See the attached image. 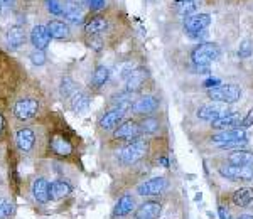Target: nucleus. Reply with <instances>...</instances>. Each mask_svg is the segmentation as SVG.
Returning a JSON list of instances; mask_svg holds the SVG:
<instances>
[{
    "label": "nucleus",
    "instance_id": "nucleus-1",
    "mask_svg": "<svg viewBox=\"0 0 253 219\" xmlns=\"http://www.w3.org/2000/svg\"><path fill=\"white\" fill-rule=\"evenodd\" d=\"M211 144L219 148H238L247 144V132L243 128L221 130L211 137Z\"/></svg>",
    "mask_w": 253,
    "mask_h": 219
},
{
    "label": "nucleus",
    "instance_id": "nucleus-2",
    "mask_svg": "<svg viewBox=\"0 0 253 219\" xmlns=\"http://www.w3.org/2000/svg\"><path fill=\"white\" fill-rule=\"evenodd\" d=\"M219 56H221V49L214 42H201L191 52V59H193L194 66L199 68H208L211 63L218 61Z\"/></svg>",
    "mask_w": 253,
    "mask_h": 219
},
{
    "label": "nucleus",
    "instance_id": "nucleus-3",
    "mask_svg": "<svg viewBox=\"0 0 253 219\" xmlns=\"http://www.w3.org/2000/svg\"><path fill=\"white\" fill-rule=\"evenodd\" d=\"M149 150V142L144 139H137L133 142H128L118 153V160L124 165H132L142 159Z\"/></svg>",
    "mask_w": 253,
    "mask_h": 219
},
{
    "label": "nucleus",
    "instance_id": "nucleus-4",
    "mask_svg": "<svg viewBox=\"0 0 253 219\" xmlns=\"http://www.w3.org/2000/svg\"><path fill=\"white\" fill-rule=\"evenodd\" d=\"M208 96H210V100L218 101V103L231 105L242 98V88L236 84H219L213 90H208Z\"/></svg>",
    "mask_w": 253,
    "mask_h": 219
},
{
    "label": "nucleus",
    "instance_id": "nucleus-5",
    "mask_svg": "<svg viewBox=\"0 0 253 219\" xmlns=\"http://www.w3.org/2000/svg\"><path fill=\"white\" fill-rule=\"evenodd\" d=\"M219 176L231 182H248L253 181V167L250 165H223L219 167Z\"/></svg>",
    "mask_w": 253,
    "mask_h": 219
},
{
    "label": "nucleus",
    "instance_id": "nucleus-6",
    "mask_svg": "<svg viewBox=\"0 0 253 219\" xmlns=\"http://www.w3.org/2000/svg\"><path fill=\"white\" fill-rule=\"evenodd\" d=\"M228 113H230L228 105L218 103V101H211V103H206V105H203L201 108H198V113H196V115H198L199 120L213 123V121L221 118L224 115H228Z\"/></svg>",
    "mask_w": 253,
    "mask_h": 219
},
{
    "label": "nucleus",
    "instance_id": "nucleus-7",
    "mask_svg": "<svg viewBox=\"0 0 253 219\" xmlns=\"http://www.w3.org/2000/svg\"><path fill=\"white\" fill-rule=\"evenodd\" d=\"M39 111V101L34 98H24L19 100L17 103L14 105V115L17 120L27 121L31 118H34Z\"/></svg>",
    "mask_w": 253,
    "mask_h": 219
},
{
    "label": "nucleus",
    "instance_id": "nucleus-8",
    "mask_svg": "<svg viewBox=\"0 0 253 219\" xmlns=\"http://www.w3.org/2000/svg\"><path fill=\"white\" fill-rule=\"evenodd\" d=\"M211 24V15L210 14H194L186 17L184 22V31L189 36H196L199 32H205Z\"/></svg>",
    "mask_w": 253,
    "mask_h": 219
},
{
    "label": "nucleus",
    "instance_id": "nucleus-9",
    "mask_svg": "<svg viewBox=\"0 0 253 219\" xmlns=\"http://www.w3.org/2000/svg\"><path fill=\"white\" fill-rule=\"evenodd\" d=\"M167 189V181L166 177H154V179H149L145 182H142L140 185L137 187L138 196H159Z\"/></svg>",
    "mask_w": 253,
    "mask_h": 219
},
{
    "label": "nucleus",
    "instance_id": "nucleus-10",
    "mask_svg": "<svg viewBox=\"0 0 253 219\" xmlns=\"http://www.w3.org/2000/svg\"><path fill=\"white\" fill-rule=\"evenodd\" d=\"M140 135H142L140 127H138L135 121H132V120L122 123L120 127L115 130V133H113V137H115L117 140H125V142L137 140Z\"/></svg>",
    "mask_w": 253,
    "mask_h": 219
},
{
    "label": "nucleus",
    "instance_id": "nucleus-11",
    "mask_svg": "<svg viewBox=\"0 0 253 219\" xmlns=\"http://www.w3.org/2000/svg\"><path fill=\"white\" fill-rule=\"evenodd\" d=\"M126 113L120 108H112L100 118V127L103 130H117Z\"/></svg>",
    "mask_w": 253,
    "mask_h": 219
},
{
    "label": "nucleus",
    "instance_id": "nucleus-12",
    "mask_svg": "<svg viewBox=\"0 0 253 219\" xmlns=\"http://www.w3.org/2000/svg\"><path fill=\"white\" fill-rule=\"evenodd\" d=\"M147 71L144 70V68H135L132 73L128 74V78L125 79V91L128 93H135L140 90L142 86H144L145 79H147Z\"/></svg>",
    "mask_w": 253,
    "mask_h": 219
},
{
    "label": "nucleus",
    "instance_id": "nucleus-13",
    "mask_svg": "<svg viewBox=\"0 0 253 219\" xmlns=\"http://www.w3.org/2000/svg\"><path fill=\"white\" fill-rule=\"evenodd\" d=\"M157 108H159V98L152 95L142 96V98L135 100V103H133V113H137V115H149V113L156 111Z\"/></svg>",
    "mask_w": 253,
    "mask_h": 219
},
{
    "label": "nucleus",
    "instance_id": "nucleus-14",
    "mask_svg": "<svg viewBox=\"0 0 253 219\" xmlns=\"http://www.w3.org/2000/svg\"><path fill=\"white\" fill-rule=\"evenodd\" d=\"M31 42L36 49L44 51L51 42V34H49L46 26H36L31 32Z\"/></svg>",
    "mask_w": 253,
    "mask_h": 219
},
{
    "label": "nucleus",
    "instance_id": "nucleus-15",
    "mask_svg": "<svg viewBox=\"0 0 253 219\" xmlns=\"http://www.w3.org/2000/svg\"><path fill=\"white\" fill-rule=\"evenodd\" d=\"M49 147H51V152L56 153L59 157H68L73 153V145L66 137L63 135H54L49 142Z\"/></svg>",
    "mask_w": 253,
    "mask_h": 219
},
{
    "label": "nucleus",
    "instance_id": "nucleus-16",
    "mask_svg": "<svg viewBox=\"0 0 253 219\" xmlns=\"http://www.w3.org/2000/svg\"><path fill=\"white\" fill-rule=\"evenodd\" d=\"M63 15L68 22L71 24H81L83 22V9L76 0H68L63 5Z\"/></svg>",
    "mask_w": 253,
    "mask_h": 219
},
{
    "label": "nucleus",
    "instance_id": "nucleus-17",
    "mask_svg": "<svg viewBox=\"0 0 253 219\" xmlns=\"http://www.w3.org/2000/svg\"><path fill=\"white\" fill-rule=\"evenodd\" d=\"M162 213V206L159 202H144L140 208L135 209V219H159Z\"/></svg>",
    "mask_w": 253,
    "mask_h": 219
},
{
    "label": "nucleus",
    "instance_id": "nucleus-18",
    "mask_svg": "<svg viewBox=\"0 0 253 219\" xmlns=\"http://www.w3.org/2000/svg\"><path fill=\"white\" fill-rule=\"evenodd\" d=\"M172 5L179 15L189 17V15H194L199 10V7L203 5V0H174Z\"/></svg>",
    "mask_w": 253,
    "mask_h": 219
},
{
    "label": "nucleus",
    "instance_id": "nucleus-19",
    "mask_svg": "<svg viewBox=\"0 0 253 219\" xmlns=\"http://www.w3.org/2000/svg\"><path fill=\"white\" fill-rule=\"evenodd\" d=\"M15 142H17V147L22 152H31L36 144V135L31 128H20L17 135H15Z\"/></svg>",
    "mask_w": 253,
    "mask_h": 219
},
{
    "label": "nucleus",
    "instance_id": "nucleus-20",
    "mask_svg": "<svg viewBox=\"0 0 253 219\" xmlns=\"http://www.w3.org/2000/svg\"><path fill=\"white\" fill-rule=\"evenodd\" d=\"M32 196H34V199L41 202V204L47 202L51 199V196H49V182L46 179H42V177L36 179L32 182Z\"/></svg>",
    "mask_w": 253,
    "mask_h": 219
},
{
    "label": "nucleus",
    "instance_id": "nucleus-21",
    "mask_svg": "<svg viewBox=\"0 0 253 219\" xmlns=\"http://www.w3.org/2000/svg\"><path fill=\"white\" fill-rule=\"evenodd\" d=\"M238 123H242V116L238 115V113H233V111H230L228 115H224L221 116V118H218L216 121H213L211 123V127H213L214 130H231V128H235Z\"/></svg>",
    "mask_w": 253,
    "mask_h": 219
},
{
    "label": "nucleus",
    "instance_id": "nucleus-22",
    "mask_svg": "<svg viewBox=\"0 0 253 219\" xmlns=\"http://www.w3.org/2000/svg\"><path fill=\"white\" fill-rule=\"evenodd\" d=\"M135 208V199H133L130 194H124V196L118 199V202L115 204V211H113V214L118 218H124L126 214H130Z\"/></svg>",
    "mask_w": 253,
    "mask_h": 219
},
{
    "label": "nucleus",
    "instance_id": "nucleus-23",
    "mask_svg": "<svg viewBox=\"0 0 253 219\" xmlns=\"http://www.w3.org/2000/svg\"><path fill=\"white\" fill-rule=\"evenodd\" d=\"M69 194H71V185L66 181H54L49 184V196H51V199L58 201L69 196Z\"/></svg>",
    "mask_w": 253,
    "mask_h": 219
},
{
    "label": "nucleus",
    "instance_id": "nucleus-24",
    "mask_svg": "<svg viewBox=\"0 0 253 219\" xmlns=\"http://www.w3.org/2000/svg\"><path fill=\"white\" fill-rule=\"evenodd\" d=\"M7 42L12 49H19L20 46H24L26 42V32L20 26H12L9 31H7Z\"/></svg>",
    "mask_w": 253,
    "mask_h": 219
},
{
    "label": "nucleus",
    "instance_id": "nucleus-25",
    "mask_svg": "<svg viewBox=\"0 0 253 219\" xmlns=\"http://www.w3.org/2000/svg\"><path fill=\"white\" fill-rule=\"evenodd\" d=\"M231 201H233V204L238 206V208H247V206H250L253 202V187L238 189L236 192H233Z\"/></svg>",
    "mask_w": 253,
    "mask_h": 219
},
{
    "label": "nucleus",
    "instance_id": "nucleus-26",
    "mask_svg": "<svg viewBox=\"0 0 253 219\" xmlns=\"http://www.w3.org/2000/svg\"><path fill=\"white\" fill-rule=\"evenodd\" d=\"M228 164L231 165H252L253 164V153L248 150H235L228 155Z\"/></svg>",
    "mask_w": 253,
    "mask_h": 219
},
{
    "label": "nucleus",
    "instance_id": "nucleus-27",
    "mask_svg": "<svg viewBox=\"0 0 253 219\" xmlns=\"http://www.w3.org/2000/svg\"><path fill=\"white\" fill-rule=\"evenodd\" d=\"M69 103H71L73 111H76V113L86 111V110L89 108V96L83 91H76L75 95L71 96Z\"/></svg>",
    "mask_w": 253,
    "mask_h": 219
},
{
    "label": "nucleus",
    "instance_id": "nucleus-28",
    "mask_svg": "<svg viewBox=\"0 0 253 219\" xmlns=\"http://www.w3.org/2000/svg\"><path fill=\"white\" fill-rule=\"evenodd\" d=\"M47 31H49V34H51V37H54V39L69 37L68 24L61 22V20H51V22L47 24Z\"/></svg>",
    "mask_w": 253,
    "mask_h": 219
},
{
    "label": "nucleus",
    "instance_id": "nucleus-29",
    "mask_svg": "<svg viewBox=\"0 0 253 219\" xmlns=\"http://www.w3.org/2000/svg\"><path fill=\"white\" fill-rule=\"evenodd\" d=\"M107 27H108L107 19L93 17L89 22H86V26H84V32H86L88 36H98V34H101V32L107 31Z\"/></svg>",
    "mask_w": 253,
    "mask_h": 219
},
{
    "label": "nucleus",
    "instance_id": "nucleus-30",
    "mask_svg": "<svg viewBox=\"0 0 253 219\" xmlns=\"http://www.w3.org/2000/svg\"><path fill=\"white\" fill-rule=\"evenodd\" d=\"M110 78V71L108 68L105 66H98L95 73H93V78H91V86L93 88H101Z\"/></svg>",
    "mask_w": 253,
    "mask_h": 219
},
{
    "label": "nucleus",
    "instance_id": "nucleus-31",
    "mask_svg": "<svg viewBox=\"0 0 253 219\" xmlns=\"http://www.w3.org/2000/svg\"><path fill=\"white\" fill-rule=\"evenodd\" d=\"M140 127V132L145 133V135H152L159 130V120L157 118H152V116H147V118L142 120V123L138 125Z\"/></svg>",
    "mask_w": 253,
    "mask_h": 219
},
{
    "label": "nucleus",
    "instance_id": "nucleus-32",
    "mask_svg": "<svg viewBox=\"0 0 253 219\" xmlns=\"http://www.w3.org/2000/svg\"><path fill=\"white\" fill-rule=\"evenodd\" d=\"M76 93V84L75 81H73L71 78H63V81H61V95L66 96V98H71L73 95Z\"/></svg>",
    "mask_w": 253,
    "mask_h": 219
},
{
    "label": "nucleus",
    "instance_id": "nucleus-33",
    "mask_svg": "<svg viewBox=\"0 0 253 219\" xmlns=\"http://www.w3.org/2000/svg\"><path fill=\"white\" fill-rule=\"evenodd\" d=\"M14 213V204L10 201L0 197V219H7L10 218V214Z\"/></svg>",
    "mask_w": 253,
    "mask_h": 219
},
{
    "label": "nucleus",
    "instance_id": "nucleus-34",
    "mask_svg": "<svg viewBox=\"0 0 253 219\" xmlns=\"http://www.w3.org/2000/svg\"><path fill=\"white\" fill-rule=\"evenodd\" d=\"M253 52V46H252V40L250 39H245L238 47V56L240 59H248Z\"/></svg>",
    "mask_w": 253,
    "mask_h": 219
},
{
    "label": "nucleus",
    "instance_id": "nucleus-35",
    "mask_svg": "<svg viewBox=\"0 0 253 219\" xmlns=\"http://www.w3.org/2000/svg\"><path fill=\"white\" fill-rule=\"evenodd\" d=\"M46 7L52 15H63V5L59 0H46Z\"/></svg>",
    "mask_w": 253,
    "mask_h": 219
},
{
    "label": "nucleus",
    "instance_id": "nucleus-36",
    "mask_svg": "<svg viewBox=\"0 0 253 219\" xmlns=\"http://www.w3.org/2000/svg\"><path fill=\"white\" fill-rule=\"evenodd\" d=\"M29 58H31V63L36 64V66H42V64L46 63V54H44V51H41V49L32 51Z\"/></svg>",
    "mask_w": 253,
    "mask_h": 219
},
{
    "label": "nucleus",
    "instance_id": "nucleus-37",
    "mask_svg": "<svg viewBox=\"0 0 253 219\" xmlns=\"http://www.w3.org/2000/svg\"><path fill=\"white\" fill-rule=\"evenodd\" d=\"M105 2H107V0H89L88 5H89V9H91V10H100V9H103V7H105Z\"/></svg>",
    "mask_w": 253,
    "mask_h": 219
},
{
    "label": "nucleus",
    "instance_id": "nucleus-38",
    "mask_svg": "<svg viewBox=\"0 0 253 219\" xmlns=\"http://www.w3.org/2000/svg\"><path fill=\"white\" fill-rule=\"evenodd\" d=\"M15 0H0V9L2 10H10L14 7Z\"/></svg>",
    "mask_w": 253,
    "mask_h": 219
},
{
    "label": "nucleus",
    "instance_id": "nucleus-39",
    "mask_svg": "<svg viewBox=\"0 0 253 219\" xmlns=\"http://www.w3.org/2000/svg\"><path fill=\"white\" fill-rule=\"evenodd\" d=\"M218 214H219V219H231V214L228 213V209L224 208V206H219Z\"/></svg>",
    "mask_w": 253,
    "mask_h": 219
},
{
    "label": "nucleus",
    "instance_id": "nucleus-40",
    "mask_svg": "<svg viewBox=\"0 0 253 219\" xmlns=\"http://www.w3.org/2000/svg\"><path fill=\"white\" fill-rule=\"evenodd\" d=\"M219 84H221V83H219V79H208L206 81V83H205V86L208 88V90H213V88H216V86H219Z\"/></svg>",
    "mask_w": 253,
    "mask_h": 219
},
{
    "label": "nucleus",
    "instance_id": "nucleus-41",
    "mask_svg": "<svg viewBox=\"0 0 253 219\" xmlns=\"http://www.w3.org/2000/svg\"><path fill=\"white\" fill-rule=\"evenodd\" d=\"M3 127H5V121H3V116L0 115V135H2V132H3Z\"/></svg>",
    "mask_w": 253,
    "mask_h": 219
},
{
    "label": "nucleus",
    "instance_id": "nucleus-42",
    "mask_svg": "<svg viewBox=\"0 0 253 219\" xmlns=\"http://www.w3.org/2000/svg\"><path fill=\"white\" fill-rule=\"evenodd\" d=\"M236 219H253L252 214H242L240 218H236Z\"/></svg>",
    "mask_w": 253,
    "mask_h": 219
},
{
    "label": "nucleus",
    "instance_id": "nucleus-43",
    "mask_svg": "<svg viewBox=\"0 0 253 219\" xmlns=\"http://www.w3.org/2000/svg\"><path fill=\"white\" fill-rule=\"evenodd\" d=\"M76 2H78L80 5H88V2H89V0H76Z\"/></svg>",
    "mask_w": 253,
    "mask_h": 219
},
{
    "label": "nucleus",
    "instance_id": "nucleus-44",
    "mask_svg": "<svg viewBox=\"0 0 253 219\" xmlns=\"http://www.w3.org/2000/svg\"><path fill=\"white\" fill-rule=\"evenodd\" d=\"M161 164H162V165H166V167H167V165H169V162H167V159H161Z\"/></svg>",
    "mask_w": 253,
    "mask_h": 219
},
{
    "label": "nucleus",
    "instance_id": "nucleus-45",
    "mask_svg": "<svg viewBox=\"0 0 253 219\" xmlns=\"http://www.w3.org/2000/svg\"><path fill=\"white\" fill-rule=\"evenodd\" d=\"M164 219H167V218H164Z\"/></svg>",
    "mask_w": 253,
    "mask_h": 219
}]
</instances>
